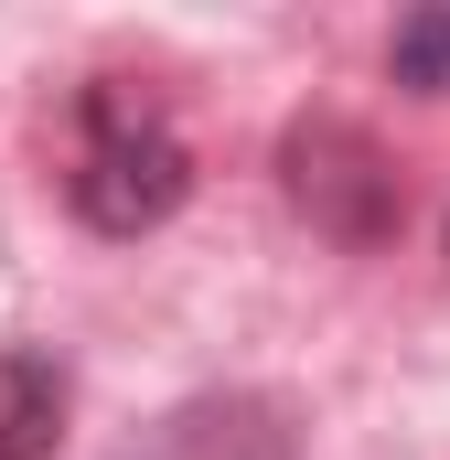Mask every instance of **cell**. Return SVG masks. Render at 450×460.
<instances>
[{
  "label": "cell",
  "instance_id": "1",
  "mask_svg": "<svg viewBox=\"0 0 450 460\" xmlns=\"http://www.w3.org/2000/svg\"><path fill=\"white\" fill-rule=\"evenodd\" d=\"M65 193H76V215H86L97 235H150V226L183 215L194 150H183L172 118L140 108V97H86V139H76Z\"/></svg>",
  "mask_w": 450,
  "mask_h": 460
},
{
  "label": "cell",
  "instance_id": "2",
  "mask_svg": "<svg viewBox=\"0 0 450 460\" xmlns=\"http://www.w3.org/2000/svg\"><path fill=\"white\" fill-rule=\"evenodd\" d=\"M65 439V375L43 353H0V460H43Z\"/></svg>",
  "mask_w": 450,
  "mask_h": 460
},
{
  "label": "cell",
  "instance_id": "3",
  "mask_svg": "<svg viewBox=\"0 0 450 460\" xmlns=\"http://www.w3.org/2000/svg\"><path fill=\"white\" fill-rule=\"evenodd\" d=\"M397 86H418V97L450 86V11H408L397 22Z\"/></svg>",
  "mask_w": 450,
  "mask_h": 460
}]
</instances>
